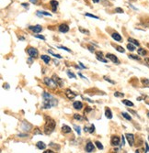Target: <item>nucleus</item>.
Here are the masks:
<instances>
[{
	"label": "nucleus",
	"mask_w": 149,
	"mask_h": 153,
	"mask_svg": "<svg viewBox=\"0 0 149 153\" xmlns=\"http://www.w3.org/2000/svg\"><path fill=\"white\" fill-rule=\"evenodd\" d=\"M122 104H124L125 106H134V103L133 102H131L130 100H126V99H124V100H122Z\"/></svg>",
	"instance_id": "obj_21"
},
{
	"label": "nucleus",
	"mask_w": 149,
	"mask_h": 153,
	"mask_svg": "<svg viewBox=\"0 0 149 153\" xmlns=\"http://www.w3.org/2000/svg\"><path fill=\"white\" fill-rule=\"evenodd\" d=\"M66 73H67V75H68L69 78H73V79H76V75H74L73 73H71L70 71H67Z\"/></svg>",
	"instance_id": "obj_32"
},
{
	"label": "nucleus",
	"mask_w": 149,
	"mask_h": 153,
	"mask_svg": "<svg viewBox=\"0 0 149 153\" xmlns=\"http://www.w3.org/2000/svg\"><path fill=\"white\" fill-rule=\"evenodd\" d=\"M21 128H22L24 131H30V130H32V126L30 125L29 122L23 121L22 125H21Z\"/></svg>",
	"instance_id": "obj_8"
},
{
	"label": "nucleus",
	"mask_w": 149,
	"mask_h": 153,
	"mask_svg": "<svg viewBox=\"0 0 149 153\" xmlns=\"http://www.w3.org/2000/svg\"><path fill=\"white\" fill-rule=\"evenodd\" d=\"M137 52H138V54H139V55H141V56L146 55V51L144 50V49H142V48H140V49H138Z\"/></svg>",
	"instance_id": "obj_23"
},
{
	"label": "nucleus",
	"mask_w": 149,
	"mask_h": 153,
	"mask_svg": "<svg viewBox=\"0 0 149 153\" xmlns=\"http://www.w3.org/2000/svg\"><path fill=\"white\" fill-rule=\"evenodd\" d=\"M36 147L39 148V150H45V148H46V144L44 142H42V141H39L37 142L36 144Z\"/></svg>",
	"instance_id": "obj_18"
},
{
	"label": "nucleus",
	"mask_w": 149,
	"mask_h": 153,
	"mask_svg": "<svg viewBox=\"0 0 149 153\" xmlns=\"http://www.w3.org/2000/svg\"><path fill=\"white\" fill-rule=\"evenodd\" d=\"M57 104H58V101L54 97H52V98H43L42 108H44V109L51 108L52 106H57Z\"/></svg>",
	"instance_id": "obj_2"
},
{
	"label": "nucleus",
	"mask_w": 149,
	"mask_h": 153,
	"mask_svg": "<svg viewBox=\"0 0 149 153\" xmlns=\"http://www.w3.org/2000/svg\"><path fill=\"white\" fill-rule=\"evenodd\" d=\"M79 29H80V31H81V32H83V33H85V34H87V35H89V30L83 29L82 28H80Z\"/></svg>",
	"instance_id": "obj_41"
},
{
	"label": "nucleus",
	"mask_w": 149,
	"mask_h": 153,
	"mask_svg": "<svg viewBox=\"0 0 149 153\" xmlns=\"http://www.w3.org/2000/svg\"><path fill=\"white\" fill-rule=\"evenodd\" d=\"M38 14H42V15H44V16H49V17H51V14H49V13L45 12V11H38Z\"/></svg>",
	"instance_id": "obj_39"
},
{
	"label": "nucleus",
	"mask_w": 149,
	"mask_h": 153,
	"mask_svg": "<svg viewBox=\"0 0 149 153\" xmlns=\"http://www.w3.org/2000/svg\"><path fill=\"white\" fill-rule=\"evenodd\" d=\"M106 57H107V59H109V60H111L112 63H116V64H120V61L118 60V58H117V57H116L114 54L107 53Z\"/></svg>",
	"instance_id": "obj_7"
},
{
	"label": "nucleus",
	"mask_w": 149,
	"mask_h": 153,
	"mask_svg": "<svg viewBox=\"0 0 149 153\" xmlns=\"http://www.w3.org/2000/svg\"><path fill=\"white\" fill-rule=\"evenodd\" d=\"M79 63V65H80V66H81L83 69H86V66H84V65H83V63Z\"/></svg>",
	"instance_id": "obj_54"
},
{
	"label": "nucleus",
	"mask_w": 149,
	"mask_h": 153,
	"mask_svg": "<svg viewBox=\"0 0 149 153\" xmlns=\"http://www.w3.org/2000/svg\"><path fill=\"white\" fill-rule=\"evenodd\" d=\"M148 140H149V136H148Z\"/></svg>",
	"instance_id": "obj_62"
},
{
	"label": "nucleus",
	"mask_w": 149,
	"mask_h": 153,
	"mask_svg": "<svg viewBox=\"0 0 149 153\" xmlns=\"http://www.w3.org/2000/svg\"><path fill=\"white\" fill-rule=\"evenodd\" d=\"M142 82H143V84H144V85H149V80L148 79H146V78H144V79H142Z\"/></svg>",
	"instance_id": "obj_40"
},
{
	"label": "nucleus",
	"mask_w": 149,
	"mask_h": 153,
	"mask_svg": "<svg viewBox=\"0 0 149 153\" xmlns=\"http://www.w3.org/2000/svg\"><path fill=\"white\" fill-rule=\"evenodd\" d=\"M71 128L70 126H66V125H64L63 126H62V132L63 133H64V134H68V133H70L71 132Z\"/></svg>",
	"instance_id": "obj_17"
},
{
	"label": "nucleus",
	"mask_w": 149,
	"mask_h": 153,
	"mask_svg": "<svg viewBox=\"0 0 149 153\" xmlns=\"http://www.w3.org/2000/svg\"><path fill=\"white\" fill-rule=\"evenodd\" d=\"M44 82L48 87H50V88H52V89H54L55 87L57 86V84H55L54 81L52 79H51V78H44Z\"/></svg>",
	"instance_id": "obj_3"
},
{
	"label": "nucleus",
	"mask_w": 149,
	"mask_h": 153,
	"mask_svg": "<svg viewBox=\"0 0 149 153\" xmlns=\"http://www.w3.org/2000/svg\"><path fill=\"white\" fill-rule=\"evenodd\" d=\"M115 49H116V51H119V52H121V53H124V49L122 47H121V46H116L115 47Z\"/></svg>",
	"instance_id": "obj_27"
},
{
	"label": "nucleus",
	"mask_w": 149,
	"mask_h": 153,
	"mask_svg": "<svg viewBox=\"0 0 149 153\" xmlns=\"http://www.w3.org/2000/svg\"><path fill=\"white\" fill-rule=\"evenodd\" d=\"M87 49H89V51H91V52H94V51H95L94 47H92V46H89V47H87Z\"/></svg>",
	"instance_id": "obj_46"
},
{
	"label": "nucleus",
	"mask_w": 149,
	"mask_h": 153,
	"mask_svg": "<svg viewBox=\"0 0 149 153\" xmlns=\"http://www.w3.org/2000/svg\"><path fill=\"white\" fill-rule=\"evenodd\" d=\"M58 29H59L60 32L66 33V32L69 31V27H68V25H66V24H61V25L59 26Z\"/></svg>",
	"instance_id": "obj_12"
},
{
	"label": "nucleus",
	"mask_w": 149,
	"mask_h": 153,
	"mask_svg": "<svg viewBox=\"0 0 149 153\" xmlns=\"http://www.w3.org/2000/svg\"><path fill=\"white\" fill-rule=\"evenodd\" d=\"M78 76H80L82 79H86V80H87V78H86L84 75H83V74H81V73H78Z\"/></svg>",
	"instance_id": "obj_50"
},
{
	"label": "nucleus",
	"mask_w": 149,
	"mask_h": 153,
	"mask_svg": "<svg viewBox=\"0 0 149 153\" xmlns=\"http://www.w3.org/2000/svg\"><path fill=\"white\" fill-rule=\"evenodd\" d=\"M87 17H93V19H99V17L98 16H95V15H92V14H89V13H87V14H85Z\"/></svg>",
	"instance_id": "obj_38"
},
{
	"label": "nucleus",
	"mask_w": 149,
	"mask_h": 153,
	"mask_svg": "<svg viewBox=\"0 0 149 153\" xmlns=\"http://www.w3.org/2000/svg\"><path fill=\"white\" fill-rule=\"evenodd\" d=\"M120 138L119 137H117V136H112L111 137V145L112 146H119V144H120Z\"/></svg>",
	"instance_id": "obj_10"
},
{
	"label": "nucleus",
	"mask_w": 149,
	"mask_h": 153,
	"mask_svg": "<svg viewBox=\"0 0 149 153\" xmlns=\"http://www.w3.org/2000/svg\"><path fill=\"white\" fill-rule=\"evenodd\" d=\"M144 61H146V63L149 65V58H146V59H144Z\"/></svg>",
	"instance_id": "obj_56"
},
{
	"label": "nucleus",
	"mask_w": 149,
	"mask_h": 153,
	"mask_svg": "<svg viewBox=\"0 0 149 153\" xmlns=\"http://www.w3.org/2000/svg\"><path fill=\"white\" fill-rule=\"evenodd\" d=\"M28 62H29L30 63H32V57H30V58H29V59H28Z\"/></svg>",
	"instance_id": "obj_55"
},
{
	"label": "nucleus",
	"mask_w": 149,
	"mask_h": 153,
	"mask_svg": "<svg viewBox=\"0 0 149 153\" xmlns=\"http://www.w3.org/2000/svg\"><path fill=\"white\" fill-rule=\"evenodd\" d=\"M103 78H104V80H105V81L109 82V84H115V82H114V81L111 80V79H109V77H107V76H104Z\"/></svg>",
	"instance_id": "obj_33"
},
{
	"label": "nucleus",
	"mask_w": 149,
	"mask_h": 153,
	"mask_svg": "<svg viewBox=\"0 0 149 153\" xmlns=\"http://www.w3.org/2000/svg\"><path fill=\"white\" fill-rule=\"evenodd\" d=\"M121 115H122V116H123L125 119L129 120V121L132 120V117H131V116L129 115L128 113H125V112H123V113H121Z\"/></svg>",
	"instance_id": "obj_24"
},
{
	"label": "nucleus",
	"mask_w": 149,
	"mask_h": 153,
	"mask_svg": "<svg viewBox=\"0 0 149 153\" xmlns=\"http://www.w3.org/2000/svg\"><path fill=\"white\" fill-rule=\"evenodd\" d=\"M84 131H85V132H89V128H87V126H85V128H84Z\"/></svg>",
	"instance_id": "obj_51"
},
{
	"label": "nucleus",
	"mask_w": 149,
	"mask_h": 153,
	"mask_svg": "<svg viewBox=\"0 0 149 153\" xmlns=\"http://www.w3.org/2000/svg\"><path fill=\"white\" fill-rule=\"evenodd\" d=\"M128 41H129L130 43H132V44L135 45V46H139V42H138L136 40L133 39V38H129V39H128Z\"/></svg>",
	"instance_id": "obj_22"
},
{
	"label": "nucleus",
	"mask_w": 149,
	"mask_h": 153,
	"mask_svg": "<svg viewBox=\"0 0 149 153\" xmlns=\"http://www.w3.org/2000/svg\"><path fill=\"white\" fill-rule=\"evenodd\" d=\"M52 79L54 81V82H55V84H57L58 86H60V87H63V86H64V82H63V80L61 79V78H59L57 75L54 74V75H52Z\"/></svg>",
	"instance_id": "obj_5"
},
{
	"label": "nucleus",
	"mask_w": 149,
	"mask_h": 153,
	"mask_svg": "<svg viewBox=\"0 0 149 153\" xmlns=\"http://www.w3.org/2000/svg\"><path fill=\"white\" fill-rule=\"evenodd\" d=\"M29 29L30 30H32L34 33H40L42 30V28L41 25H36V26H30Z\"/></svg>",
	"instance_id": "obj_9"
},
{
	"label": "nucleus",
	"mask_w": 149,
	"mask_h": 153,
	"mask_svg": "<svg viewBox=\"0 0 149 153\" xmlns=\"http://www.w3.org/2000/svg\"><path fill=\"white\" fill-rule=\"evenodd\" d=\"M54 151H52V150H45L44 151V153H54Z\"/></svg>",
	"instance_id": "obj_49"
},
{
	"label": "nucleus",
	"mask_w": 149,
	"mask_h": 153,
	"mask_svg": "<svg viewBox=\"0 0 149 153\" xmlns=\"http://www.w3.org/2000/svg\"><path fill=\"white\" fill-rule=\"evenodd\" d=\"M28 54L30 55V57H32V58H36V57H38V50L35 49V48H32V47H30L28 49Z\"/></svg>",
	"instance_id": "obj_4"
},
{
	"label": "nucleus",
	"mask_w": 149,
	"mask_h": 153,
	"mask_svg": "<svg viewBox=\"0 0 149 153\" xmlns=\"http://www.w3.org/2000/svg\"><path fill=\"white\" fill-rule=\"evenodd\" d=\"M92 1H93L94 3H99V0H92Z\"/></svg>",
	"instance_id": "obj_60"
},
{
	"label": "nucleus",
	"mask_w": 149,
	"mask_h": 153,
	"mask_svg": "<svg viewBox=\"0 0 149 153\" xmlns=\"http://www.w3.org/2000/svg\"><path fill=\"white\" fill-rule=\"evenodd\" d=\"M42 97L43 98H52V96L50 94H48V93H46V92H44V93L42 94Z\"/></svg>",
	"instance_id": "obj_37"
},
{
	"label": "nucleus",
	"mask_w": 149,
	"mask_h": 153,
	"mask_svg": "<svg viewBox=\"0 0 149 153\" xmlns=\"http://www.w3.org/2000/svg\"><path fill=\"white\" fill-rule=\"evenodd\" d=\"M147 116H149V112H148V113H147Z\"/></svg>",
	"instance_id": "obj_61"
},
{
	"label": "nucleus",
	"mask_w": 149,
	"mask_h": 153,
	"mask_svg": "<svg viewBox=\"0 0 149 153\" xmlns=\"http://www.w3.org/2000/svg\"><path fill=\"white\" fill-rule=\"evenodd\" d=\"M127 49H128L130 51H134L135 47H134V45L132 44V43H129V44H127Z\"/></svg>",
	"instance_id": "obj_25"
},
{
	"label": "nucleus",
	"mask_w": 149,
	"mask_h": 153,
	"mask_svg": "<svg viewBox=\"0 0 149 153\" xmlns=\"http://www.w3.org/2000/svg\"><path fill=\"white\" fill-rule=\"evenodd\" d=\"M41 59L45 63V64H49V62H50V57H49V56H47V55H42V56H41Z\"/></svg>",
	"instance_id": "obj_20"
},
{
	"label": "nucleus",
	"mask_w": 149,
	"mask_h": 153,
	"mask_svg": "<svg viewBox=\"0 0 149 153\" xmlns=\"http://www.w3.org/2000/svg\"><path fill=\"white\" fill-rule=\"evenodd\" d=\"M51 6H52V12H55L56 11V8H57V6H58V2L55 1V0H52L50 2Z\"/></svg>",
	"instance_id": "obj_16"
},
{
	"label": "nucleus",
	"mask_w": 149,
	"mask_h": 153,
	"mask_svg": "<svg viewBox=\"0 0 149 153\" xmlns=\"http://www.w3.org/2000/svg\"><path fill=\"white\" fill-rule=\"evenodd\" d=\"M111 37H112V39H113V40H114L115 41L121 42L122 38H121V35H120L119 33H117V32L112 33V34H111Z\"/></svg>",
	"instance_id": "obj_14"
},
{
	"label": "nucleus",
	"mask_w": 149,
	"mask_h": 153,
	"mask_svg": "<svg viewBox=\"0 0 149 153\" xmlns=\"http://www.w3.org/2000/svg\"><path fill=\"white\" fill-rule=\"evenodd\" d=\"M56 123L55 121L51 117H46V122L44 125V133L46 135H50L54 131Z\"/></svg>",
	"instance_id": "obj_1"
},
{
	"label": "nucleus",
	"mask_w": 149,
	"mask_h": 153,
	"mask_svg": "<svg viewBox=\"0 0 149 153\" xmlns=\"http://www.w3.org/2000/svg\"><path fill=\"white\" fill-rule=\"evenodd\" d=\"M95 131V126L94 125H91L90 128H89V133H93Z\"/></svg>",
	"instance_id": "obj_42"
},
{
	"label": "nucleus",
	"mask_w": 149,
	"mask_h": 153,
	"mask_svg": "<svg viewBox=\"0 0 149 153\" xmlns=\"http://www.w3.org/2000/svg\"><path fill=\"white\" fill-rule=\"evenodd\" d=\"M30 1L32 2V3H33V4H36L37 3V0H30Z\"/></svg>",
	"instance_id": "obj_58"
},
{
	"label": "nucleus",
	"mask_w": 149,
	"mask_h": 153,
	"mask_svg": "<svg viewBox=\"0 0 149 153\" xmlns=\"http://www.w3.org/2000/svg\"><path fill=\"white\" fill-rule=\"evenodd\" d=\"M146 144V152H149V146L147 143H144Z\"/></svg>",
	"instance_id": "obj_48"
},
{
	"label": "nucleus",
	"mask_w": 149,
	"mask_h": 153,
	"mask_svg": "<svg viewBox=\"0 0 149 153\" xmlns=\"http://www.w3.org/2000/svg\"><path fill=\"white\" fill-rule=\"evenodd\" d=\"M58 49H60V50H64V51H67V52H71V50H69L68 48H66V47H64V46H59V47H57Z\"/></svg>",
	"instance_id": "obj_36"
},
{
	"label": "nucleus",
	"mask_w": 149,
	"mask_h": 153,
	"mask_svg": "<svg viewBox=\"0 0 149 153\" xmlns=\"http://www.w3.org/2000/svg\"><path fill=\"white\" fill-rule=\"evenodd\" d=\"M114 96L115 97H123L124 96V94L120 93V92H115V93H114Z\"/></svg>",
	"instance_id": "obj_29"
},
{
	"label": "nucleus",
	"mask_w": 149,
	"mask_h": 153,
	"mask_svg": "<svg viewBox=\"0 0 149 153\" xmlns=\"http://www.w3.org/2000/svg\"><path fill=\"white\" fill-rule=\"evenodd\" d=\"M22 6L24 7H28V4H26V3H22Z\"/></svg>",
	"instance_id": "obj_59"
},
{
	"label": "nucleus",
	"mask_w": 149,
	"mask_h": 153,
	"mask_svg": "<svg viewBox=\"0 0 149 153\" xmlns=\"http://www.w3.org/2000/svg\"><path fill=\"white\" fill-rule=\"evenodd\" d=\"M115 12H117V13H123V10H122L121 8H120V7H117V8H115Z\"/></svg>",
	"instance_id": "obj_43"
},
{
	"label": "nucleus",
	"mask_w": 149,
	"mask_h": 153,
	"mask_svg": "<svg viewBox=\"0 0 149 153\" xmlns=\"http://www.w3.org/2000/svg\"><path fill=\"white\" fill-rule=\"evenodd\" d=\"M4 88H6V89H9V85H8V84H4Z\"/></svg>",
	"instance_id": "obj_52"
},
{
	"label": "nucleus",
	"mask_w": 149,
	"mask_h": 153,
	"mask_svg": "<svg viewBox=\"0 0 149 153\" xmlns=\"http://www.w3.org/2000/svg\"><path fill=\"white\" fill-rule=\"evenodd\" d=\"M74 130L77 131V133L78 135H80V134H81V130H80V128H79V126H77V125H74Z\"/></svg>",
	"instance_id": "obj_35"
},
{
	"label": "nucleus",
	"mask_w": 149,
	"mask_h": 153,
	"mask_svg": "<svg viewBox=\"0 0 149 153\" xmlns=\"http://www.w3.org/2000/svg\"><path fill=\"white\" fill-rule=\"evenodd\" d=\"M97 60L99 61V62L104 63H108V61L106 59H104V58H102V57H99V56H97Z\"/></svg>",
	"instance_id": "obj_31"
},
{
	"label": "nucleus",
	"mask_w": 149,
	"mask_h": 153,
	"mask_svg": "<svg viewBox=\"0 0 149 153\" xmlns=\"http://www.w3.org/2000/svg\"><path fill=\"white\" fill-rule=\"evenodd\" d=\"M65 95H66L68 99L72 100L77 96V94H74V92H72L70 89H66L65 90Z\"/></svg>",
	"instance_id": "obj_11"
},
{
	"label": "nucleus",
	"mask_w": 149,
	"mask_h": 153,
	"mask_svg": "<svg viewBox=\"0 0 149 153\" xmlns=\"http://www.w3.org/2000/svg\"><path fill=\"white\" fill-rule=\"evenodd\" d=\"M73 107L74 109H77V110H80V109H82V107H83V104L80 101H76L73 103Z\"/></svg>",
	"instance_id": "obj_15"
},
{
	"label": "nucleus",
	"mask_w": 149,
	"mask_h": 153,
	"mask_svg": "<svg viewBox=\"0 0 149 153\" xmlns=\"http://www.w3.org/2000/svg\"><path fill=\"white\" fill-rule=\"evenodd\" d=\"M95 144H96V146H97V148H99V150H103V145L99 141H96Z\"/></svg>",
	"instance_id": "obj_28"
},
{
	"label": "nucleus",
	"mask_w": 149,
	"mask_h": 153,
	"mask_svg": "<svg viewBox=\"0 0 149 153\" xmlns=\"http://www.w3.org/2000/svg\"><path fill=\"white\" fill-rule=\"evenodd\" d=\"M105 116L108 119H111L112 118V113L111 111V109L109 108H106V110H105Z\"/></svg>",
	"instance_id": "obj_19"
},
{
	"label": "nucleus",
	"mask_w": 149,
	"mask_h": 153,
	"mask_svg": "<svg viewBox=\"0 0 149 153\" xmlns=\"http://www.w3.org/2000/svg\"><path fill=\"white\" fill-rule=\"evenodd\" d=\"M34 134H42V132H40V131H39V129L36 128V131L34 132Z\"/></svg>",
	"instance_id": "obj_53"
},
{
	"label": "nucleus",
	"mask_w": 149,
	"mask_h": 153,
	"mask_svg": "<svg viewBox=\"0 0 149 153\" xmlns=\"http://www.w3.org/2000/svg\"><path fill=\"white\" fill-rule=\"evenodd\" d=\"M129 112H130V113H133V114H134V115H136V116H137L136 112H134V111H133V110H130V109H129Z\"/></svg>",
	"instance_id": "obj_57"
},
{
	"label": "nucleus",
	"mask_w": 149,
	"mask_h": 153,
	"mask_svg": "<svg viewBox=\"0 0 149 153\" xmlns=\"http://www.w3.org/2000/svg\"><path fill=\"white\" fill-rule=\"evenodd\" d=\"M74 118L76 119V120H82L83 117L80 115H78V114H74Z\"/></svg>",
	"instance_id": "obj_34"
},
{
	"label": "nucleus",
	"mask_w": 149,
	"mask_h": 153,
	"mask_svg": "<svg viewBox=\"0 0 149 153\" xmlns=\"http://www.w3.org/2000/svg\"><path fill=\"white\" fill-rule=\"evenodd\" d=\"M125 145V139H124V137L122 136L121 137V146H124Z\"/></svg>",
	"instance_id": "obj_47"
},
{
	"label": "nucleus",
	"mask_w": 149,
	"mask_h": 153,
	"mask_svg": "<svg viewBox=\"0 0 149 153\" xmlns=\"http://www.w3.org/2000/svg\"><path fill=\"white\" fill-rule=\"evenodd\" d=\"M35 37H36L37 39H41V40H42V41H45V37L41 36V35H36Z\"/></svg>",
	"instance_id": "obj_44"
},
{
	"label": "nucleus",
	"mask_w": 149,
	"mask_h": 153,
	"mask_svg": "<svg viewBox=\"0 0 149 153\" xmlns=\"http://www.w3.org/2000/svg\"><path fill=\"white\" fill-rule=\"evenodd\" d=\"M125 137H126L127 141H128V143H129V145H130L131 147H133L134 144V136L133 134L128 133V134L125 135Z\"/></svg>",
	"instance_id": "obj_6"
},
{
	"label": "nucleus",
	"mask_w": 149,
	"mask_h": 153,
	"mask_svg": "<svg viewBox=\"0 0 149 153\" xmlns=\"http://www.w3.org/2000/svg\"><path fill=\"white\" fill-rule=\"evenodd\" d=\"M94 150H95V147L93 145V143L90 142V141L87 142V146H86V151L87 152H93Z\"/></svg>",
	"instance_id": "obj_13"
},
{
	"label": "nucleus",
	"mask_w": 149,
	"mask_h": 153,
	"mask_svg": "<svg viewBox=\"0 0 149 153\" xmlns=\"http://www.w3.org/2000/svg\"><path fill=\"white\" fill-rule=\"evenodd\" d=\"M129 58L130 59H133V60H136V61H140L141 59H140V57L136 56V55H133V54H130L129 55Z\"/></svg>",
	"instance_id": "obj_30"
},
{
	"label": "nucleus",
	"mask_w": 149,
	"mask_h": 153,
	"mask_svg": "<svg viewBox=\"0 0 149 153\" xmlns=\"http://www.w3.org/2000/svg\"><path fill=\"white\" fill-rule=\"evenodd\" d=\"M48 52H49L50 54H52V55L54 56V57H55V58L62 59V56H61V55H59V54H55V53H54V52H52V51H51V50H49V51H48Z\"/></svg>",
	"instance_id": "obj_26"
},
{
	"label": "nucleus",
	"mask_w": 149,
	"mask_h": 153,
	"mask_svg": "<svg viewBox=\"0 0 149 153\" xmlns=\"http://www.w3.org/2000/svg\"><path fill=\"white\" fill-rule=\"evenodd\" d=\"M17 137L19 138H26V137H28V134H19L17 135Z\"/></svg>",
	"instance_id": "obj_45"
}]
</instances>
